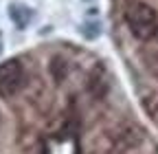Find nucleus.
<instances>
[{"instance_id":"nucleus-1","label":"nucleus","mask_w":158,"mask_h":154,"mask_svg":"<svg viewBox=\"0 0 158 154\" xmlns=\"http://www.w3.org/2000/svg\"><path fill=\"white\" fill-rule=\"evenodd\" d=\"M37 64L22 90L29 114L18 134L20 154H158L118 99L106 60L57 44Z\"/></svg>"},{"instance_id":"nucleus-2","label":"nucleus","mask_w":158,"mask_h":154,"mask_svg":"<svg viewBox=\"0 0 158 154\" xmlns=\"http://www.w3.org/2000/svg\"><path fill=\"white\" fill-rule=\"evenodd\" d=\"M29 79V62L13 57L0 64V99L13 97L24 88Z\"/></svg>"}]
</instances>
